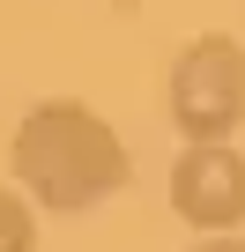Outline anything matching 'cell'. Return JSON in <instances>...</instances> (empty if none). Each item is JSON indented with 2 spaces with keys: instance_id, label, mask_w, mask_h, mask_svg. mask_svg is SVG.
I'll use <instances>...</instances> for the list:
<instances>
[{
  "instance_id": "6da1fadb",
  "label": "cell",
  "mask_w": 245,
  "mask_h": 252,
  "mask_svg": "<svg viewBox=\"0 0 245 252\" xmlns=\"http://www.w3.org/2000/svg\"><path fill=\"white\" fill-rule=\"evenodd\" d=\"M8 171L23 186L30 208L45 215H89L104 208L111 193H127L134 178V156L127 141H119V126L82 104V96H45L15 119V134H8Z\"/></svg>"
},
{
  "instance_id": "7a4b0ae2",
  "label": "cell",
  "mask_w": 245,
  "mask_h": 252,
  "mask_svg": "<svg viewBox=\"0 0 245 252\" xmlns=\"http://www.w3.org/2000/svg\"><path fill=\"white\" fill-rule=\"evenodd\" d=\"M164 119L178 126V141H230L245 126V45L223 30L178 45L164 74Z\"/></svg>"
},
{
  "instance_id": "3957f363",
  "label": "cell",
  "mask_w": 245,
  "mask_h": 252,
  "mask_svg": "<svg viewBox=\"0 0 245 252\" xmlns=\"http://www.w3.org/2000/svg\"><path fill=\"white\" fill-rule=\"evenodd\" d=\"M164 193L193 237L201 230H245V156L230 141H186Z\"/></svg>"
},
{
  "instance_id": "277c9868",
  "label": "cell",
  "mask_w": 245,
  "mask_h": 252,
  "mask_svg": "<svg viewBox=\"0 0 245 252\" xmlns=\"http://www.w3.org/2000/svg\"><path fill=\"white\" fill-rule=\"evenodd\" d=\"M0 252H37V208L23 186H0Z\"/></svg>"
},
{
  "instance_id": "5b68a950",
  "label": "cell",
  "mask_w": 245,
  "mask_h": 252,
  "mask_svg": "<svg viewBox=\"0 0 245 252\" xmlns=\"http://www.w3.org/2000/svg\"><path fill=\"white\" fill-rule=\"evenodd\" d=\"M193 252H245V230H201Z\"/></svg>"
},
{
  "instance_id": "8992f818",
  "label": "cell",
  "mask_w": 245,
  "mask_h": 252,
  "mask_svg": "<svg viewBox=\"0 0 245 252\" xmlns=\"http://www.w3.org/2000/svg\"><path fill=\"white\" fill-rule=\"evenodd\" d=\"M97 8H134V0H97Z\"/></svg>"
}]
</instances>
